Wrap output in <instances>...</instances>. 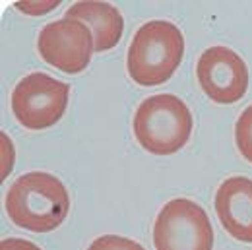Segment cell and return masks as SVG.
Masks as SVG:
<instances>
[{
	"mask_svg": "<svg viewBox=\"0 0 252 250\" xmlns=\"http://www.w3.org/2000/svg\"><path fill=\"white\" fill-rule=\"evenodd\" d=\"M216 214L221 227L237 241L252 243V181L231 177L216 192Z\"/></svg>",
	"mask_w": 252,
	"mask_h": 250,
	"instance_id": "obj_8",
	"label": "cell"
},
{
	"mask_svg": "<svg viewBox=\"0 0 252 250\" xmlns=\"http://www.w3.org/2000/svg\"><path fill=\"white\" fill-rule=\"evenodd\" d=\"M70 86L43 72H33L12 92V113L28 130H45L63 119Z\"/></svg>",
	"mask_w": 252,
	"mask_h": 250,
	"instance_id": "obj_5",
	"label": "cell"
},
{
	"mask_svg": "<svg viewBox=\"0 0 252 250\" xmlns=\"http://www.w3.org/2000/svg\"><path fill=\"white\" fill-rule=\"evenodd\" d=\"M0 250H41L35 243L26 239H4L0 243Z\"/></svg>",
	"mask_w": 252,
	"mask_h": 250,
	"instance_id": "obj_12",
	"label": "cell"
},
{
	"mask_svg": "<svg viewBox=\"0 0 252 250\" xmlns=\"http://www.w3.org/2000/svg\"><path fill=\"white\" fill-rule=\"evenodd\" d=\"M134 136L154 156H173L183 150L192 134V115L183 99L158 94L144 99L134 115Z\"/></svg>",
	"mask_w": 252,
	"mask_h": 250,
	"instance_id": "obj_3",
	"label": "cell"
},
{
	"mask_svg": "<svg viewBox=\"0 0 252 250\" xmlns=\"http://www.w3.org/2000/svg\"><path fill=\"white\" fill-rule=\"evenodd\" d=\"M183 57V31L167 20H152L134 33L128 47L126 70L132 82L152 88L165 84L179 68Z\"/></svg>",
	"mask_w": 252,
	"mask_h": 250,
	"instance_id": "obj_2",
	"label": "cell"
},
{
	"mask_svg": "<svg viewBox=\"0 0 252 250\" xmlns=\"http://www.w3.org/2000/svg\"><path fill=\"white\" fill-rule=\"evenodd\" d=\"M235 142L237 148L241 152V156L245 157L249 163H252V105H249L235 126Z\"/></svg>",
	"mask_w": 252,
	"mask_h": 250,
	"instance_id": "obj_10",
	"label": "cell"
},
{
	"mask_svg": "<svg viewBox=\"0 0 252 250\" xmlns=\"http://www.w3.org/2000/svg\"><path fill=\"white\" fill-rule=\"evenodd\" d=\"M198 84L212 101L231 105L249 90V68L245 61L227 47H210L196 64Z\"/></svg>",
	"mask_w": 252,
	"mask_h": 250,
	"instance_id": "obj_7",
	"label": "cell"
},
{
	"mask_svg": "<svg viewBox=\"0 0 252 250\" xmlns=\"http://www.w3.org/2000/svg\"><path fill=\"white\" fill-rule=\"evenodd\" d=\"M156 250H212L214 229L206 210L189 198L167 202L154 223Z\"/></svg>",
	"mask_w": 252,
	"mask_h": 250,
	"instance_id": "obj_4",
	"label": "cell"
},
{
	"mask_svg": "<svg viewBox=\"0 0 252 250\" xmlns=\"http://www.w3.org/2000/svg\"><path fill=\"white\" fill-rule=\"evenodd\" d=\"M4 206L14 225L33 233H49L64 223L70 196L55 175L33 171L8 188Z\"/></svg>",
	"mask_w": 252,
	"mask_h": 250,
	"instance_id": "obj_1",
	"label": "cell"
},
{
	"mask_svg": "<svg viewBox=\"0 0 252 250\" xmlns=\"http://www.w3.org/2000/svg\"><path fill=\"white\" fill-rule=\"evenodd\" d=\"M37 49L47 64L59 68L64 74H80L92 61L95 39L84 22L63 18L41 30Z\"/></svg>",
	"mask_w": 252,
	"mask_h": 250,
	"instance_id": "obj_6",
	"label": "cell"
},
{
	"mask_svg": "<svg viewBox=\"0 0 252 250\" xmlns=\"http://www.w3.org/2000/svg\"><path fill=\"white\" fill-rule=\"evenodd\" d=\"M64 18L80 20L92 30L97 53L113 49L121 41L125 30L123 14L117 10V6L109 2H95V0L76 2L66 10Z\"/></svg>",
	"mask_w": 252,
	"mask_h": 250,
	"instance_id": "obj_9",
	"label": "cell"
},
{
	"mask_svg": "<svg viewBox=\"0 0 252 250\" xmlns=\"http://www.w3.org/2000/svg\"><path fill=\"white\" fill-rule=\"evenodd\" d=\"M88 250H146L132 239H126L121 235H103L95 239Z\"/></svg>",
	"mask_w": 252,
	"mask_h": 250,
	"instance_id": "obj_11",
	"label": "cell"
}]
</instances>
